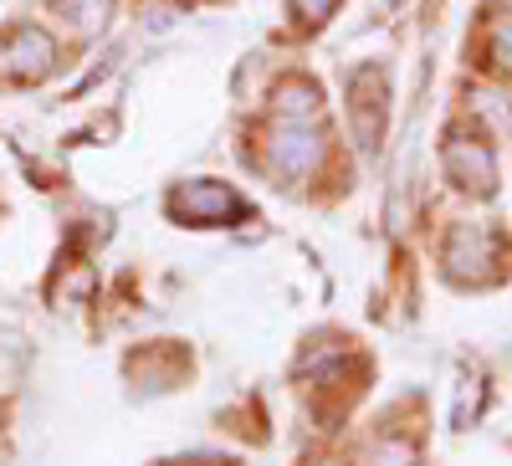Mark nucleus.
Here are the masks:
<instances>
[{
    "label": "nucleus",
    "mask_w": 512,
    "mask_h": 466,
    "mask_svg": "<svg viewBox=\"0 0 512 466\" xmlns=\"http://www.w3.org/2000/svg\"><path fill=\"white\" fill-rule=\"evenodd\" d=\"M318 159H323L318 129H308V123H292V118H277V123H272V134H267V169H272L282 185L303 180Z\"/></svg>",
    "instance_id": "f257e3e1"
},
{
    "label": "nucleus",
    "mask_w": 512,
    "mask_h": 466,
    "mask_svg": "<svg viewBox=\"0 0 512 466\" xmlns=\"http://www.w3.org/2000/svg\"><path fill=\"white\" fill-rule=\"evenodd\" d=\"M169 210L190 226H226V221L246 216V200L221 180H190V185H180L175 195H169Z\"/></svg>",
    "instance_id": "f03ea898"
},
{
    "label": "nucleus",
    "mask_w": 512,
    "mask_h": 466,
    "mask_svg": "<svg viewBox=\"0 0 512 466\" xmlns=\"http://www.w3.org/2000/svg\"><path fill=\"white\" fill-rule=\"evenodd\" d=\"M492 262H497V236L482 221H466V226L451 231V241H446V272L456 282H487Z\"/></svg>",
    "instance_id": "7ed1b4c3"
},
{
    "label": "nucleus",
    "mask_w": 512,
    "mask_h": 466,
    "mask_svg": "<svg viewBox=\"0 0 512 466\" xmlns=\"http://www.w3.org/2000/svg\"><path fill=\"white\" fill-rule=\"evenodd\" d=\"M52 36L41 31V26H21L11 31L6 41H0V77H11V82H41L52 72Z\"/></svg>",
    "instance_id": "20e7f679"
},
{
    "label": "nucleus",
    "mask_w": 512,
    "mask_h": 466,
    "mask_svg": "<svg viewBox=\"0 0 512 466\" xmlns=\"http://www.w3.org/2000/svg\"><path fill=\"white\" fill-rule=\"evenodd\" d=\"M349 118H354L359 149L369 154L384 134V72L379 67H359L349 77Z\"/></svg>",
    "instance_id": "39448f33"
},
{
    "label": "nucleus",
    "mask_w": 512,
    "mask_h": 466,
    "mask_svg": "<svg viewBox=\"0 0 512 466\" xmlns=\"http://www.w3.org/2000/svg\"><path fill=\"white\" fill-rule=\"evenodd\" d=\"M441 164H446V180H456L461 190L492 195V185H497V159H492V149L477 144V139H451L446 154H441Z\"/></svg>",
    "instance_id": "423d86ee"
},
{
    "label": "nucleus",
    "mask_w": 512,
    "mask_h": 466,
    "mask_svg": "<svg viewBox=\"0 0 512 466\" xmlns=\"http://www.w3.org/2000/svg\"><path fill=\"white\" fill-rule=\"evenodd\" d=\"M318 113H323V103H318V88H313V82H303V77L282 82V88H277V98H272V118L318 123Z\"/></svg>",
    "instance_id": "0eeeda50"
},
{
    "label": "nucleus",
    "mask_w": 512,
    "mask_h": 466,
    "mask_svg": "<svg viewBox=\"0 0 512 466\" xmlns=\"http://www.w3.org/2000/svg\"><path fill=\"white\" fill-rule=\"evenodd\" d=\"M57 11L72 21L77 36H98L108 26V11H113V0H57Z\"/></svg>",
    "instance_id": "6e6552de"
},
{
    "label": "nucleus",
    "mask_w": 512,
    "mask_h": 466,
    "mask_svg": "<svg viewBox=\"0 0 512 466\" xmlns=\"http://www.w3.org/2000/svg\"><path fill=\"white\" fill-rule=\"evenodd\" d=\"M492 62H497L502 72H512V16H502V21L492 26Z\"/></svg>",
    "instance_id": "1a4fd4ad"
},
{
    "label": "nucleus",
    "mask_w": 512,
    "mask_h": 466,
    "mask_svg": "<svg viewBox=\"0 0 512 466\" xmlns=\"http://www.w3.org/2000/svg\"><path fill=\"white\" fill-rule=\"evenodd\" d=\"M333 6H338V0H292V11H297L303 26H323L333 16Z\"/></svg>",
    "instance_id": "9d476101"
},
{
    "label": "nucleus",
    "mask_w": 512,
    "mask_h": 466,
    "mask_svg": "<svg viewBox=\"0 0 512 466\" xmlns=\"http://www.w3.org/2000/svg\"><path fill=\"white\" fill-rule=\"evenodd\" d=\"M369 466H415V456H410V446H379Z\"/></svg>",
    "instance_id": "9b49d317"
}]
</instances>
